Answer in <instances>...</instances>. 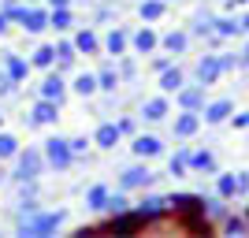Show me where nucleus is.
Instances as JSON below:
<instances>
[{
  "label": "nucleus",
  "mask_w": 249,
  "mask_h": 238,
  "mask_svg": "<svg viewBox=\"0 0 249 238\" xmlns=\"http://www.w3.org/2000/svg\"><path fill=\"white\" fill-rule=\"evenodd\" d=\"M63 220H67V208H56V212L37 208V212H30V216H22L19 231L22 235H34V238H45V235H56V231L63 227Z\"/></svg>",
  "instance_id": "obj_1"
},
{
  "label": "nucleus",
  "mask_w": 249,
  "mask_h": 238,
  "mask_svg": "<svg viewBox=\"0 0 249 238\" xmlns=\"http://www.w3.org/2000/svg\"><path fill=\"white\" fill-rule=\"evenodd\" d=\"M41 153H45V164L56 167V171H67V167L74 164V153H71V142L60 134H52L41 142Z\"/></svg>",
  "instance_id": "obj_2"
},
{
  "label": "nucleus",
  "mask_w": 249,
  "mask_h": 238,
  "mask_svg": "<svg viewBox=\"0 0 249 238\" xmlns=\"http://www.w3.org/2000/svg\"><path fill=\"white\" fill-rule=\"evenodd\" d=\"M15 160H19V167H15V183H37V179H41V171L49 164H45V153L41 149H26V153H22L19 149V156H15Z\"/></svg>",
  "instance_id": "obj_3"
},
{
  "label": "nucleus",
  "mask_w": 249,
  "mask_h": 238,
  "mask_svg": "<svg viewBox=\"0 0 249 238\" xmlns=\"http://www.w3.org/2000/svg\"><path fill=\"white\" fill-rule=\"evenodd\" d=\"M60 101H49V97H37V104L30 108V115H22L26 119V127H56V119H60Z\"/></svg>",
  "instance_id": "obj_4"
},
{
  "label": "nucleus",
  "mask_w": 249,
  "mask_h": 238,
  "mask_svg": "<svg viewBox=\"0 0 249 238\" xmlns=\"http://www.w3.org/2000/svg\"><path fill=\"white\" fill-rule=\"evenodd\" d=\"M153 183H156V175L145 164H134L119 175V190H145V186H153Z\"/></svg>",
  "instance_id": "obj_5"
},
{
  "label": "nucleus",
  "mask_w": 249,
  "mask_h": 238,
  "mask_svg": "<svg viewBox=\"0 0 249 238\" xmlns=\"http://www.w3.org/2000/svg\"><path fill=\"white\" fill-rule=\"evenodd\" d=\"M37 97H49V101H60V104H63V97H67V78H63L60 67H49V74H45V82H41V90H37Z\"/></svg>",
  "instance_id": "obj_6"
},
{
  "label": "nucleus",
  "mask_w": 249,
  "mask_h": 238,
  "mask_svg": "<svg viewBox=\"0 0 249 238\" xmlns=\"http://www.w3.org/2000/svg\"><path fill=\"white\" fill-rule=\"evenodd\" d=\"M19 26H22L26 34H41V30H49V8L26 4V8H22V19H19Z\"/></svg>",
  "instance_id": "obj_7"
},
{
  "label": "nucleus",
  "mask_w": 249,
  "mask_h": 238,
  "mask_svg": "<svg viewBox=\"0 0 249 238\" xmlns=\"http://www.w3.org/2000/svg\"><path fill=\"white\" fill-rule=\"evenodd\" d=\"M0 67H4V74H8L11 82H26V74H30V60H22L15 52H4V56H0Z\"/></svg>",
  "instance_id": "obj_8"
},
{
  "label": "nucleus",
  "mask_w": 249,
  "mask_h": 238,
  "mask_svg": "<svg viewBox=\"0 0 249 238\" xmlns=\"http://www.w3.org/2000/svg\"><path fill=\"white\" fill-rule=\"evenodd\" d=\"M130 149H134V156H138V160H153V156H160V153H164V142H160L156 134H138Z\"/></svg>",
  "instance_id": "obj_9"
},
{
  "label": "nucleus",
  "mask_w": 249,
  "mask_h": 238,
  "mask_svg": "<svg viewBox=\"0 0 249 238\" xmlns=\"http://www.w3.org/2000/svg\"><path fill=\"white\" fill-rule=\"evenodd\" d=\"M201 130V115L182 108V115H175V138H194Z\"/></svg>",
  "instance_id": "obj_10"
},
{
  "label": "nucleus",
  "mask_w": 249,
  "mask_h": 238,
  "mask_svg": "<svg viewBox=\"0 0 249 238\" xmlns=\"http://www.w3.org/2000/svg\"><path fill=\"white\" fill-rule=\"evenodd\" d=\"M126 45H130V37H126V30H119V26H112V30L104 34L101 49L108 52V56H123V52H126Z\"/></svg>",
  "instance_id": "obj_11"
},
{
  "label": "nucleus",
  "mask_w": 249,
  "mask_h": 238,
  "mask_svg": "<svg viewBox=\"0 0 249 238\" xmlns=\"http://www.w3.org/2000/svg\"><path fill=\"white\" fill-rule=\"evenodd\" d=\"M134 212H138L142 223H149V220H156V216H164V212H167V197H145Z\"/></svg>",
  "instance_id": "obj_12"
},
{
  "label": "nucleus",
  "mask_w": 249,
  "mask_h": 238,
  "mask_svg": "<svg viewBox=\"0 0 249 238\" xmlns=\"http://www.w3.org/2000/svg\"><path fill=\"white\" fill-rule=\"evenodd\" d=\"M119 138H123V134H119V127H115V123H101L93 130V145H97V149H115Z\"/></svg>",
  "instance_id": "obj_13"
},
{
  "label": "nucleus",
  "mask_w": 249,
  "mask_h": 238,
  "mask_svg": "<svg viewBox=\"0 0 249 238\" xmlns=\"http://www.w3.org/2000/svg\"><path fill=\"white\" fill-rule=\"evenodd\" d=\"M67 90H71V93H78V97H93V93H101V90H97V74H93V71L74 74Z\"/></svg>",
  "instance_id": "obj_14"
},
{
  "label": "nucleus",
  "mask_w": 249,
  "mask_h": 238,
  "mask_svg": "<svg viewBox=\"0 0 249 238\" xmlns=\"http://www.w3.org/2000/svg\"><path fill=\"white\" fill-rule=\"evenodd\" d=\"M74 60H78L74 41H71V37H60V41H56V67H60V71H71Z\"/></svg>",
  "instance_id": "obj_15"
},
{
  "label": "nucleus",
  "mask_w": 249,
  "mask_h": 238,
  "mask_svg": "<svg viewBox=\"0 0 249 238\" xmlns=\"http://www.w3.org/2000/svg\"><path fill=\"white\" fill-rule=\"evenodd\" d=\"M182 86H186V74H182V67H175V63H171L167 71H160V90H164V93H178Z\"/></svg>",
  "instance_id": "obj_16"
},
{
  "label": "nucleus",
  "mask_w": 249,
  "mask_h": 238,
  "mask_svg": "<svg viewBox=\"0 0 249 238\" xmlns=\"http://www.w3.org/2000/svg\"><path fill=\"white\" fill-rule=\"evenodd\" d=\"M231 112H234V104L231 101H212V104H205V123H227L231 119Z\"/></svg>",
  "instance_id": "obj_17"
},
{
  "label": "nucleus",
  "mask_w": 249,
  "mask_h": 238,
  "mask_svg": "<svg viewBox=\"0 0 249 238\" xmlns=\"http://www.w3.org/2000/svg\"><path fill=\"white\" fill-rule=\"evenodd\" d=\"M71 41H74V49L82 52V56H93V52H101V37H97L89 26H86V30H78Z\"/></svg>",
  "instance_id": "obj_18"
},
{
  "label": "nucleus",
  "mask_w": 249,
  "mask_h": 238,
  "mask_svg": "<svg viewBox=\"0 0 249 238\" xmlns=\"http://www.w3.org/2000/svg\"><path fill=\"white\" fill-rule=\"evenodd\" d=\"M71 22H74V11L71 8H49V30L67 34V30H71Z\"/></svg>",
  "instance_id": "obj_19"
},
{
  "label": "nucleus",
  "mask_w": 249,
  "mask_h": 238,
  "mask_svg": "<svg viewBox=\"0 0 249 238\" xmlns=\"http://www.w3.org/2000/svg\"><path fill=\"white\" fill-rule=\"evenodd\" d=\"M178 104L190 108V112L205 108V86H186V90H178Z\"/></svg>",
  "instance_id": "obj_20"
},
{
  "label": "nucleus",
  "mask_w": 249,
  "mask_h": 238,
  "mask_svg": "<svg viewBox=\"0 0 249 238\" xmlns=\"http://www.w3.org/2000/svg\"><path fill=\"white\" fill-rule=\"evenodd\" d=\"M219 74H223V71H219V60H216V56H205V60L197 63V82L201 86H212Z\"/></svg>",
  "instance_id": "obj_21"
},
{
  "label": "nucleus",
  "mask_w": 249,
  "mask_h": 238,
  "mask_svg": "<svg viewBox=\"0 0 249 238\" xmlns=\"http://www.w3.org/2000/svg\"><path fill=\"white\" fill-rule=\"evenodd\" d=\"M142 115H145L149 123H160L167 115V97H149V101L142 104Z\"/></svg>",
  "instance_id": "obj_22"
},
{
  "label": "nucleus",
  "mask_w": 249,
  "mask_h": 238,
  "mask_svg": "<svg viewBox=\"0 0 249 238\" xmlns=\"http://www.w3.org/2000/svg\"><path fill=\"white\" fill-rule=\"evenodd\" d=\"M108 194H112L108 186H89L86 190V208L89 212H104L108 208Z\"/></svg>",
  "instance_id": "obj_23"
},
{
  "label": "nucleus",
  "mask_w": 249,
  "mask_h": 238,
  "mask_svg": "<svg viewBox=\"0 0 249 238\" xmlns=\"http://www.w3.org/2000/svg\"><path fill=\"white\" fill-rule=\"evenodd\" d=\"M119 82H123V78H119L115 67H101V71H97V90H101V93H115Z\"/></svg>",
  "instance_id": "obj_24"
},
{
  "label": "nucleus",
  "mask_w": 249,
  "mask_h": 238,
  "mask_svg": "<svg viewBox=\"0 0 249 238\" xmlns=\"http://www.w3.org/2000/svg\"><path fill=\"white\" fill-rule=\"evenodd\" d=\"M30 67H37V71H49V67H56V45H41V49L30 56Z\"/></svg>",
  "instance_id": "obj_25"
},
{
  "label": "nucleus",
  "mask_w": 249,
  "mask_h": 238,
  "mask_svg": "<svg viewBox=\"0 0 249 238\" xmlns=\"http://www.w3.org/2000/svg\"><path fill=\"white\" fill-rule=\"evenodd\" d=\"M130 45H134V49L142 52V56H145V52H153L156 45H160V37H156V34L149 30V26H142V30H138L134 37H130Z\"/></svg>",
  "instance_id": "obj_26"
},
{
  "label": "nucleus",
  "mask_w": 249,
  "mask_h": 238,
  "mask_svg": "<svg viewBox=\"0 0 249 238\" xmlns=\"http://www.w3.org/2000/svg\"><path fill=\"white\" fill-rule=\"evenodd\" d=\"M212 34H219V37H238V34H242V19H227V15H219V19L212 22Z\"/></svg>",
  "instance_id": "obj_27"
},
{
  "label": "nucleus",
  "mask_w": 249,
  "mask_h": 238,
  "mask_svg": "<svg viewBox=\"0 0 249 238\" xmlns=\"http://www.w3.org/2000/svg\"><path fill=\"white\" fill-rule=\"evenodd\" d=\"M160 45H164V49L171 52V56H182V52H186V45H190V34H182V30H171V34H167V37H164Z\"/></svg>",
  "instance_id": "obj_28"
},
{
  "label": "nucleus",
  "mask_w": 249,
  "mask_h": 238,
  "mask_svg": "<svg viewBox=\"0 0 249 238\" xmlns=\"http://www.w3.org/2000/svg\"><path fill=\"white\" fill-rule=\"evenodd\" d=\"M190 167H194V171H208V175H216V156L208 153V149H201V153L190 156Z\"/></svg>",
  "instance_id": "obj_29"
},
{
  "label": "nucleus",
  "mask_w": 249,
  "mask_h": 238,
  "mask_svg": "<svg viewBox=\"0 0 249 238\" xmlns=\"http://www.w3.org/2000/svg\"><path fill=\"white\" fill-rule=\"evenodd\" d=\"M15 156H19V138L0 130V160H15Z\"/></svg>",
  "instance_id": "obj_30"
},
{
  "label": "nucleus",
  "mask_w": 249,
  "mask_h": 238,
  "mask_svg": "<svg viewBox=\"0 0 249 238\" xmlns=\"http://www.w3.org/2000/svg\"><path fill=\"white\" fill-rule=\"evenodd\" d=\"M138 15H142L145 22H156L160 15H164V0H142V4H138Z\"/></svg>",
  "instance_id": "obj_31"
},
{
  "label": "nucleus",
  "mask_w": 249,
  "mask_h": 238,
  "mask_svg": "<svg viewBox=\"0 0 249 238\" xmlns=\"http://www.w3.org/2000/svg\"><path fill=\"white\" fill-rule=\"evenodd\" d=\"M126 208H130V201H126V190H119V194H108V208H104V212H112V216H123Z\"/></svg>",
  "instance_id": "obj_32"
},
{
  "label": "nucleus",
  "mask_w": 249,
  "mask_h": 238,
  "mask_svg": "<svg viewBox=\"0 0 249 238\" xmlns=\"http://www.w3.org/2000/svg\"><path fill=\"white\" fill-rule=\"evenodd\" d=\"M167 171H171L175 179H182L190 171V156L186 153H175V156H171V164H167Z\"/></svg>",
  "instance_id": "obj_33"
},
{
  "label": "nucleus",
  "mask_w": 249,
  "mask_h": 238,
  "mask_svg": "<svg viewBox=\"0 0 249 238\" xmlns=\"http://www.w3.org/2000/svg\"><path fill=\"white\" fill-rule=\"evenodd\" d=\"M201 201H205V208H208V216H212V220H219L223 212H227V208H223V197H201Z\"/></svg>",
  "instance_id": "obj_34"
},
{
  "label": "nucleus",
  "mask_w": 249,
  "mask_h": 238,
  "mask_svg": "<svg viewBox=\"0 0 249 238\" xmlns=\"http://www.w3.org/2000/svg\"><path fill=\"white\" fill-rule=\"evenodd\" d=\"M216 190H219V197H234V175H219Z\"/></svg>",
  "instance_id": "obj_35"
},
{
  "label": "nucleus",
  "mask_w": 249,
  "mask_h": 238,
  "mask_svg": "<svg viewBox=\"0 0 249 238\" xmlns=\"http://www.w3.org/2000/svg\"><path fill=\"white\" fill-rule=\"evenodd\" d=\"M67 142H71V153H74V160H78V156H86V145H89V138H67Z\"/></svg>",
  "instance_id": "obj_36"
},
{
  "label": "nucleus",
  "mask_w": 249,
  "mask_h": 238,
  "mask_svg": "<svg viewBox=\"0 0 249 238\" xmlns=\"http://www.w3.org/2000/svg\"><path fill=\"white\" fill-rule=\"evenodd\" d=\"M238 194H249V171H238V175H234V197Z\"/></svg>",
  "instance_id": "obj_37"
},
{
  "label": "nucleus",
  "mask_w": 249,
  "mask_h": 238,
  "mask_svg": "<svg viewBox=\"0 0 249 238\" xmlns=\"http://www.w3.org/2000/svg\"><path fill=\"white\" fill-rule=\"evenodd\" d=\"M216 60H219V71H223V74H227V71H234V67H242V60H238V56H216Z\"/></svg>",
  "instance_id": "obj_38"
},
{
  "label": "nucleus",
  "mask_w": 249,
  "mask_h": 238,
  "mask_svg": "<svg viewBox=\"0 0 249 238\" xmlns=\"http://www.w3.org/2000/svg\"><path fill=\"white\" fill-rule=\"evenodd\" d=\"M15 86H19V82H11L8 74H4V67H0V97H11V93H15Z\"/></svg>",
  "instance_id": "obj_39"
},
{
  "label": "nucleus",
  "mask_w": 249,
  "mask_h": 238,
  "mask_svg": "<svg viewBox=\"0 0 249 238\" xmlns=\"http://www.w3.org/2000/svg\"><path fill=\"white\" fill-rule=\"evenodd\" d=\"M138 74V63L134 60H119V78H134Z\"/></svg>",
  "instance_id": "obj_40"
},
{
  "label": "nucleus",
  "mask_w": 249,
  "mask_h": 238,
  "mask_svg": "<svg viewBox=\"0 0 249 238\" xmlns=\"http://www.w3.org/2000/svg\"><path fill=\"white\" fill-rule=\"evenodd\" d=\"M231 123L238 127V130H249V112H238V115L231 112Z\"/></svg>",
  "instance_id": "obj_41"
},
{
  "label": "nucleus",
  "mask_w": 249,
  "mask_h": 238,
  "mask_svg": "<svg viewBox=\"0 0 249 238\" xmlns=\"http://www.w3.org/2000/svg\"><path fill=\"white\" fill-rule=\"evenodd\" d=\"M115 127H119V134H134V130H138V123H134V119H119V123H115Z\"/></svg>",
  "instance_id": "obj_42"
},
{
  "label": "nucleus",
  "mask_w": 249,
  "mask_h": 238,
  "mask_svg": "<svg viewBox=\"0 0 249 238\" xmlns=\"http://www.w3.org/2000/svg\"><path fill=\"white\" fill-rule=\"evenodd\" d=\"M227 231H231V235H242V231H246V223H242L238 216H227Z\"/></svg>",
  "instance_id": "obj_43"
},
{
  "label": "nucleus",
  "mask_w": 249,
  "mask_h": 238,
  "mask_svg": "<svg viewBox=\"0 0 249 238\" xmlns=\"http://www.w3.org/2000/svg\"><path fill=\"white\" fill-rule=\"evenodd\" d=\"M153 67H156V71H167V67H171V56H156Z\"/></svg>",
  "instance_id": "obj_44"
},
{
  "label": "nucleus",
  "mask_w": 249,
  "mask_h": 238,
  "mask_svg": "<svg viewBox=\"0 0 249 238\" xmlns=\"http://www.w3.org/2000/svg\"><path fill=\"white\" fill-rule=\"evenodd\" d=\"M49 8H71V0H49Z\"/></svg>",
  "instance_id": "obj_45"
},
{
  "label": "nucleus",
  "mask_w": 249,
  "mask_h": 238,
  "mask_svg": "<svg viewBox=\"0 0 249 238\" xmlns=\"http://www.w3.org/2000/svg\"><path fill=\"white\" fill-rule=\"evenodd\" d=\"M238 60H242V67H249V45L242 49V56H238Z\"/></svg>",
  "instance_id": "obj_46"
},
{
  "label": "nucleus",
  "mask_w": 249,
  "mask_h": 238,
  "mask_svg": "<svg viewBox=\"0 0 249 238\" xmlns=\"http://www.w3.org/2000/svg\"><path fill=\"white\" fill-rule=\"evenodd\" d=\"M4 30H8V15L0 11V37H4Z\"/></svg>",
  "instance_id": "obj_47"
},
{
  "label": "nucleus",
  "mask_w": 249,
  "mask_h": 238,
  "mask_svg": "<svg viewBox=\"0 0 249 238\" xmlns=\"http://www.w3.org/2000/svg\"><path fill=\"white\" fill-rule=\"evenodd\" d=\"M242 34H249V15H246V19H242Z\"/></svg>",
  "instance_id": "obj_48"
},
{
  "label": "nucleus",
  "mask_w": 249,
  "mask_h": 238,
  "mask_svg": "<svg viewBox=\"0 0 249 238\" xmlns=\"http://www.w3.org/2000/svg\"><path fill=\"white\" fill-rule=\"evenodd\" d=\"M4 183H8V171H4V167H0V186H4Z\"/></svg>",
  "instance_id": "obj_49"
},
{
  "label": "nucleus",
  "mask_w": 249,
  "mask_h": 238,
  "mask_svg": "<svg viewBox=\"0 0 249 238\" xmlns=\"http://www.w3.org/2000/svg\"><path fill=\"white\" fill-rule=\"evenodd\" d=\"M0 130H4V112H0Z\"/></svg>",
  "instance_id": "obj_50"
},
{
  "label": "nucleus",
  "mask_w": 249,
  "mask_h": 238,
  "mask_svg": "<svg viewBox=\"0 0 249 238\" xmlns=\"http://www.w3.org/2000/svg\"><path fill=\"white\" fill-rule=\"evenodd\" d=\"M22 4H37V0H22Z\"/></svg>",
  "instance_id": "obj_51"
},
{
  "label": "nucleus",
  "mask_w": 249,
  "mask_h": 238,
  "mask_svg": "<svg viewBox=\"0 0 249 238\" xmlns=\"http://www.w3.org/2000/svg\"><path fill=\"white\" fill-rule=\"evenodd\" d=\"M164 4H171V0H164Z\"/></svg>",
  "instance_id": "obj_52"
}]
</instances>
